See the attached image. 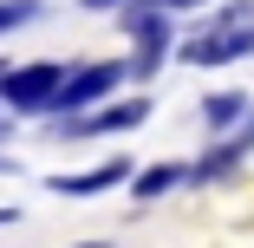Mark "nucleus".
<instances>
[{
  "mask_svg": "<svg viewBox=\"0 0 254 248\" xmlns=\"http://www.w3.org/2000/svg\"><path fill=\"white\" fill-rule=\"evenodd\" d=\"M254 53V0H235L209 20V33L183 39V59L189 66H228V59H248Z\"/></svg>",
  "mask_w": 254,
  "mask_h": 248,
  "instance_id": "f257e3e1",
  "label": "nucleus"
},
{
  "mask_svg": "<svg viewBox=\"0 0 254 248\" xmlns=\"http://www.w3.org/2000/svg\"><path fill=\"white\" fill-rule=\"evenodd\" d=\"M59 79H65V66H7L0 72V98L13 111H53Z\"/></svg>",
  "mask_w": 254,
  "mask_h": 248,
  "instance_id": "f03ea898",
  "label": "nucleus"
},
{
  "mask_svg": "<svg viewBox=\"0 0 254 248\" xmlns=\"http://www.w3.org/2000/svg\"><path fill=\"white\" fill-rule=\"evenodd\" d=\"M124 33H130V46H137V66H124V72H157L163 46H170V13H163V7H130V13H124Z\"/></svg>",
  "mask_w": 254,
  "mask_h": 248,
  "instance_id": "7ed1b4c3",
  "label": "nucleus"
},
{
  "mask_svg": "<svg viewBox=\"0 0 254 248\" xmlns=\"http://www.w3.org/2000/svg\"><path fill=\"white\" fill-rule=\"evenodd\" d=\"M118 79H124V66H78V72L59 79V98H53V105L59 111H85V105H98V98H111Z\"/></svg>",
  "mask_w": 254,
  "mask_h": 248,
  "instance_id": "20e7f679",
  "label": "nucleus"
},
{
  "mask_svg": "<svg viewBox=\"0 0 254 248\" xmlns=\"http://www.w3.org/2000/svg\"><path fill=\"white\" fill-rule=\"evenodd\" d=\"M150 118V98H124V105H105V111H91L78 124H59V137H91V131H130Z\"/></svg>",
  "mask_w": 254,
  "mask_h": 248,
  "instance_id": "39448f33",
  "label": "nucleus"
},
{
  "mask_svg": "<svg viewBox=\"0 0 254 248\" xmlns=\"http://www.w3.org/2000/svg\"><path fill=\"white\" fill-rule=\"evenodd\" d=\"M248 144H254V124H248V137H228V144H215V151L202 157L189 176H195V183H215V176H228L235 164H248Z\"/></svg>",
  "mask_w": 254,
  "mask_h": 248,
  "instance_id": "423d86ee",
  "label": "nucleus"
},
{
  "mask_svg": "<svg viewBox=\"0 0 254 248\" xmlns=\"http://www.w3.org/2000/svg\"><path fill=\"white\" fill-rule=\"evenodd\" d=\"M130 176V164H98V170H85V176H59L53 189L59 196H98V189H111V183H124Z\"/></svg>",
  "mask_w": 254,
  "mask_h": 248,
  "instance_id": "0eeeda50",
  "label": "nucleus"
},
{
  "mask_svg": "<svg viewBox=\"0 0 254 248\" xmlns=\"http://www.w3.org/2000/svg\"><path fill=\"white\" fill-rule=\"evenodd\" d=\"M170 183H183V170H176V164H157V170H143L130 189H137V203H143V196H163Z\"/></svg>",
  "mask_w": 254,
  "mask_h": 248,
  "instance_id": "6e6552de",
  "label": "nucleus"
},
{
  "mask_svg": "<svg viewBox=\"0 0 254 248\" xmlns=\"http://www.w3.org/2000/svg\"><path fill=\"white\" fill-rule=\"evenodd\" d=\"M241 111H248V98H235V91H215L209 105H202V118H209V124H228V118H241Z\"/></svg>",
  "mask_w": 254,
  "mask_h": 248,
  "instance_id": "1a4fd4ad",
  "label": "nucleus"
},
{
  "mask_svg": "<svg viewBox=\"0 0 254 248\" xmlns=\"http://www.w3.org/2000/svg\"><path fill=\"white\" fill-rule=\"evenodd\" d=\"M26 20H39V0H0V33H13Z\"/></svg>",
  "mask_w": 254,
  "mask_h": 248,
  "instance_id": "9d476101",
  "label": "nucleus"
},
{
  "mask_svg": "<svg viewBox=\"0 0 254 248\" xmlns=\"http://www.w3.org/2000/svg\"><path fill=\"white\" fill-rule=\"evenodd\" d=\"M85 7H124V0H85Z\"/></svg>",
  "mask_w": 254,
  "mask_h": 248,
  "instance_id": "9b49d317",
  "label": "nucleus"
},
{
  "mask_svg": "<svg viewBox=\"0 0 254 248\" xmlns=\"http://www.w3.org/2000/svg\"><path fill=\"white\" fill-rule=\"evenodd\" d=\"M0 72H7V66H0Z\"/></svg>",
  "mask_w": 254,
  "mask_h": 248,
  "instance_id": "f8f14e48",
  "label": "nucleus"
}]
</instances>
